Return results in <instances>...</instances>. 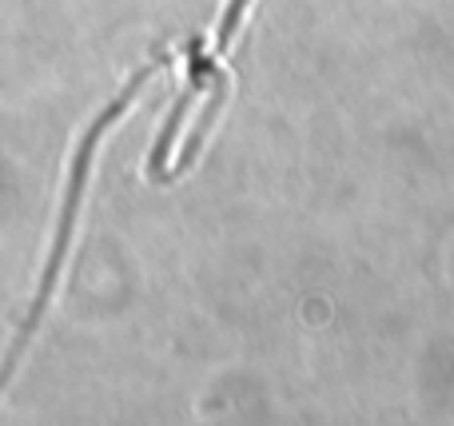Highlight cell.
Masks as SVG:
<instances>
[{
	"instance_id": "cell-1",
	"label": "cell",
	"mask_w": 454,
	"mask_h": 426,
	"mask_svg": "<svg viewBox=\"0 0 454 426\" xmlns=\"http://www.w3.org/2000/svg\"><path fill=\"white\" fill-rule=\"evenodd\" d=\"M168 60H172V52H160V56H152V60L144 64V68H136V76L128 80V84L120 88V92L112 96L108 104H104V112L92 120V128H88V132L80 136V143H76V156H72V164H68V188H64V204H60V220H56V231H52V247H48L44 275H40V287H36V299H32V307H28V319H24L20 335H16V347H12V355H8V359H4V367H0V391H4V383L12 379V371H16V367H20L24 351H28L32 335H36L40 319H44L48 303H52L56 287H60L64 267H68L72 236H76L80 207H84V199H88V183H92V167H96V156H100V143H104V136H108L112 128H116L120 120H124V112L132 108L136 100H140V92H144V88H148V80L156 76V72L164 68Z\"/></svg>"
},
{
	"instance_id": "cell-2",
	"label": "cell",
	"mask_w": 454,
	"mask_h": 426,
	"mask_svg": "<svg viewBox=\"0 0 454 426\" xmlns=\"http://www.w3.org/2000/svg\"><path fill=\"white\" fill-rule=\"evenodd\" d=\"M255 0H227L223 16H220V28H215V44H212V60H223V52L231 48V40L239 36V24L247 20V8Z\"/></svg>"
}]
</instances>
